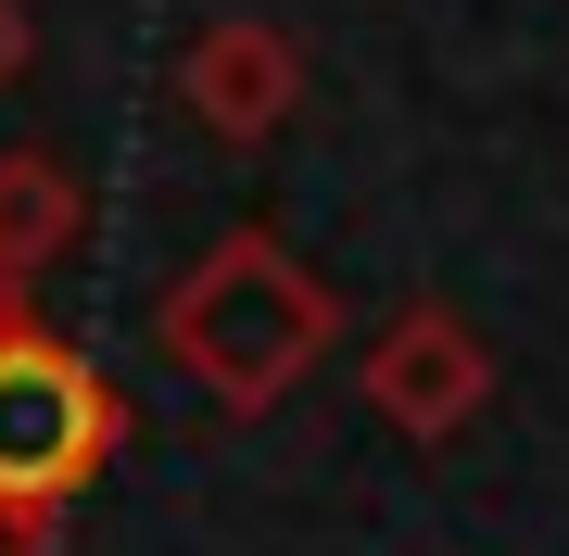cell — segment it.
Segmentation results:
<instances>
[{"label": "cell", "mask_w": 569, "mask_h": 556, "mask_svg": "<svg viewBox=\"0 0 569 556\" xmlns=\"http://www.w3.org/2000/svg\"><path fill=\"white\" fill-rule=\"evenodd\" d=\"M178 102H190V127H203V140H228V152L279 140V127L305 114V51H291V26L216 13L203 39L178 51Z\"/></svg>", "instance_id": "cell-4"}, {"label": "cell", "mask_w": 569, "mask_h": 556, "mask_svg": "<svg viewBox=\"0 0 569 556\" xmlns=\"http://www.w3.org/2000/svg\"><path fill=\"white\" fill-rule=\"evenodd\" d=\"M26 77V0H0V89Z\"/></svg>", "instance_id": "cell-7"}, {"label": "cell", "mask_w": 569, "mask_h": 556, "mask_svg": "<svg viewBox=\"0 0 569 556\" xmlns=\"http://www.w3.org/2000/svg\"><path fill=\"white\" fill-rule=\"evenodd\" d=\"M355 392L380 405V431H406V443H456L468 417L493 405V342L468 330L456 304H406V316H380V342H367Z\"/></svg>", "instance_id": "cell-3"}, {"label": "cell", "mask_w": 569, "mask_h": 556, "mask_svg": "<svg viewBox=\"0 0 569 556\" xmlns=\"http://www.w3.org/2000/svg\"><path fill=\"white\" fill-rule=\"evenodd\" d=\"M114 455H127V392L63 330L0 304V506L63 518V494H89Z\"/></svg>", "instance_id": "cell-2"}, {"label": "cell", "mask_w": 569, "mask_h": 556, "mask_svg": "<svg viewBox=\"0 0 569 556\" xmlns=\"http://www.w3.org/2000/svg\"><path fill=\"white\" fill-rule=\"evenodd\" d=\"M63 518H26V506H0V556H51Z\"/></svg>", "instance_id": "cell-6"}, {"label": "cell", "mask_w": 569, "mask_h": 556, "mask_svg": "<svg viewBox=\"0 0 569 556\" xmlns=\"http://www.w3.org/2000/svg\"><path fill=\"white\" fill-rule=\"evenodd\" d=\"M329 330H342V304H329V279L279 241V228L203 241L178 266V291H164V354H178V380L216 392L228 417L291 405V380L329 354Z\"/></svg>", "instance_id": "cell-1"}, {"label": "cell", "mask_w": 569, "mask_h": 556, "mask_svg": "<svg viewBox=\"0 0 569 556\" xmlns=\"http://www.w3.org/2000/svg\"><path fill=\"white\" fill-rule=\"evenodd\" d=\"M77 241H89L77 165H51V152H0V304H26Z\"/></svg>", "instance_id": "cell-5"}]
</instances>
